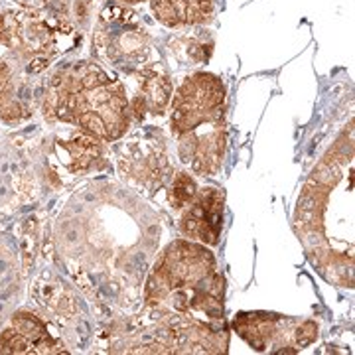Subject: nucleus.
<instances>
[{
  "label": "nucleus",
  "instance_id": "obj_1",
  "mask_svg": "<svg viewBox=\"0 0 355 355\" xmlns=\"http://www.w3.org/2000/svg\"><path fill=\"white\" fill-rule=\"evenodd\" d=\"M214 275V257L202 247L176 243L172 245L160 263H156L154 277L148 286L150 300H162L170 294H176V308L182 306V298L186 291H198V286L209 284V277ZM202 291L221 292L223 284L207 286ZM200 292V291H198Z\"/></svg>",
  "mask_w": 355,
  "mask_h": 355
},
{
  "label": "nucleus",
  "instance_id": "obj_2",
  "mask_svg": "<svg viewBox=\"0 0 355 355\" xmlns=\"http://www.w3.org/2000/svg\"><path fill=\"white\" fill-rule=\"evenodd\" d=\"M76 121L95 139L114 140L128 127V105L119 83H103L76 93Z\"/></svg>",
  "mask_w": 355,
  "mask_h": 355
},
{
  "label": "nucleus",
  "instance_id": "obj_3",
  "mask_svg": "<svg viewBox=\"0 0 355 355\" xmlns=\"http://www.w3.org/2000/svg\"><path fill=\"white\" fill-rule=\"evenodd\" d=\"M223 99L225 89L216 76L196 73L188 77L172 101V128L184 135L203 123L221 119Z\"/></svg>",
  "mask_w": 355,
  "mask_h": 355
},
{
  "label": "nucleus",
  "instance_id": "obj_4",
  "mask_svg": "<svg viewBox=\"0 0 355 355\" xmlns=\"http://www.w3.org/2000/svg\"><path fill=\"white\" fill-rule=\"evenodd\" d=\"M223 225V193L205 190L193 198L188 205V211L182 219V231L190 239H200L205 245H217Z\"/></svg>",
  "mask_w": 355,
  "mask_h": 355
},
{
  "label": "nucleus",
  "instance_id": "obj_5",
  "mask_svg": "<svg viewBox=\"0 0 355 355\" xmlns=\"http://www.w3.org/2000/svg\"><path fill=\"white\" fill-rule=\"evenodd\" d=\"M180 156L184 162H190L198 174H214L221 164L223 156V128L219 119L209 123L205 135H198V130H188L182 135Z\"/></svg>",
  "mask_w": 355,
  "mask_h": 355
},
{
  "label": "nucleus",
  "instance_id": "obj_6",
  "mask_svg": "<svg viewBox=\"0 0 355 355\" xmlns=\"http://www.w3.org/2000/svg\"><path fill=\"white\" fill-rule=\"evenodd\" d=\"M12 328L18 334H22L26 340L32 342L34 354H53L55 343L51 342V338L48 336V330L44 326V322L36 318L34 314L28 312H18L12 318Z\"/></svg>",
  "mask_w": 355,
  "mask_h": 355
},
{
  "label": "nucleus",
  "instance_id": "obj_7",
  "mask_svg": "<svg viewBox=\"0 0 355 355\" xmlns=\"http://www.w3.org/2000/svg\"><path fill=\"white\" fill-rule=\"evenodd\" d=\"M172 97V83L166 76H150L142 83V107L146 105L154 113H162Z\"/></svg>",
  "mask_w": 355,
  "mask_h": 355
},
{
  "label": "nucleus",
  "instance_id": "obj_8",
  "mask_svg": "<svg viewBox=\"0 0 355 355\" xmlns=\"http://www.w3.org/2000/svg\"><path fill=\"white\" fill-rule=\"evenodd\" d=\"M176 8L178 18L184 24H200L209 18L214 0H170Z\"/></svg>",
  "mask_w": 355,
  "mask_h": 355
},
{
  "label": "nucleus",
  "instance_id": "obj_9",
  "mask_svg": "<svg viewBox=\"0 0 355 355\" xmlns=\"http://www.w3.org/2000/svg\"><path fill=\"white\" fill-rule=\"evenodd\" d=\"M196 198V182L188 174H178L172 190H170V202L174 207H184Z\"/></svg>",
  "mask_w": 355,
  "mask_h": 355
},
{
  "label": "nucleus",
  "instance_id": "obj_10",
  "mask_svg": "<svg viewBox=\"0 0 355 355\" xmlns=\"http://www.w3.org/2000/svg\"><path fill=\"white\" fill-rule=\"evenodd\" d=\"M0 352L2 354H30L34 352V347L30 340H26L22 334L10 328L0 336Z\"/></svg>",
  "mask_w": 355,
  "mask_h": 355
},
{
  "label": "nucleus",
  "instance_id": "obj_11",
  "mask_svg": "<svg viewBox=\"0 0 355 355\" xmlns=\"http://www.w3.org/2000/svg\"><path fill=\"white\" fill-rule=\"evenodd\" d=\"M95 140H73L67 148L71 150V158L76 160V168H85V166L93 160V158H97V154H99V148H97V144H93Z\"/></svg>",
  "mask_w": 355,
  "mask_h": 355
},
{
  "label": "nucleus",
  "instance_id": "obj_12",
  "mask_svg": "<svg viewBox=\"0 0 355 355\" xmlns=\"http://www.w3.org/2000/svg\"><path fill=\"white\" fill-rule=\"evenodd\" d=\"M153 10L156 14V18L166 26H178L180 24V18H178L176 8L170 0H153Z\"/></svg>",
  "mask_w": 355,
  "mask_h": 355
},
{
  "label": "nucleus",
  "instance_id": "obj_13",
  "mask_svg": "<svg viewBox=\"0 0 355 355\" xmlns=\"http://www.w3.org/2000/svg\"><path fill=\"white\" fill-rule=\"evenodd\" d=\"M318 338V326L314 322H304V324H300L296 331H294V343H296V347H306V345H310V343L314 342Z\"/></svg>",
  "mask_w": 355,
  "mask_h": 355
},
{
  "label": "nucleus",
  "instance_id": "obj_14",
  "mask_svg": "<svg viewBox=\"0 0 355 355\" xmlns=\"http://www.w3.org/2000/svg\"><path fill=\"white\" fill-rule=\"evenodd\" d=\"M12 93V73L6 64H0V103L8 101Z\"/></svg>",
  "mask_w": 355,
  "mask_h": 355
},
{
  "label": "nucleus",
  "instance_id": "obj_15",
  "mask_svg": "<svg viewBox=\"0 0 355 355\" xmlns=\"http://www.w3.org/2000/svg\"><path fill=\"white\" fill-rule=\"evenodd\" d=\"M20 107L16 105V103H8L6 107H2L0 109V114H2V119H6V121H16V119H20Z\"/></svg>",
  "mask_w": 355,
  "mask_h": 355
},
{
  "label": "nucleus",
  "instance_id": "obj_16",
  "mask_svg": "<svg viewBox=\"0 0 355 355\" xmlns=\"http://www.w3.org/2000/svg\"><path fill=\"white\" fill-rule=\"evenodd\" d=\"M125 2H140V0H125Z\"/></svg>",
  "mask_w": 355,
  "mask_h": 355
}]
</instances>
